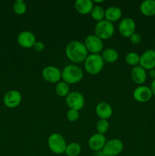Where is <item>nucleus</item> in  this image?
Returning a JSON list of instances; mask_svg holds the SVG:
<instances>
[{
    "label": "nucleus",
    "instance_id": "1",
    "mask_svg": "<svg viewBox=\"0 0 155 156\" xmlns=\"http://www.w3.org/2000/svg\"><path fill=\"white\" fill-rule=\"evenodd\" d=\"M65 52L67 58L74 64L84 62L88 56V52L84 43L78 41H72L68 43Z\"/></svg>",
    "mask_w": 155,
    "mask_h": 156
},
{
    "label": "nucleus",
    "instance_id": "2",
    "mask_svg": "<svg viewBox=\"0 0 155 156\" xmlns=\"http://www.w3.org/2000/svg\"><path fill=\"white\" fill-rule=\"evenodd\" d=\"M84 72L81 67L76 64L65 66L62 70V79L68 85L78 83L83 79Z\"/></svg>",
    "mask_w": 155,
    "mask_h": 156
},
{
    "label": "nucleus",
    "instance_id": "3",
    "mask_svg": "<svg viewBox=\"0 0 155 156\" xmlns=\"http://www.w3.org/2000/svg\"><path fill=\"white\" fill-rule=\"evenodd\" d=\"M104 64L101 54H88L84 62V68L87 73L95 76L103 70Z\"/></svg>",
    "mask_w": 155,
    "mask_h": 156
},
{
    "label": "nucleus",
    "instance_id": "4",
    "mask_svg": "<svg viewBox=\"0 0 155 156\" xmlns=\"http://www.w3.org/2000/svg\"><path fill=\"white\" fill-rule=\"evenodd\" d=\"M47 145L53 153L56 155H61L65 153L67 143L63 136L58 133H53L50 134L47 140Z\"/></svg>",
    "mask_w": 155,
    "mask_h": 156
},
{
    "label": "nucleus",
    "instance_id": "5",
    "mask_svg": "<svg viewBox=\"0 0 155 156\" xmlns=\"http://www.w3.org/2000/svg\"><path fill=\"white\" fill-rule=\"evenodd\" d=\"M114 33L115 27L113 24L105 19L97 22L94 27V34L100 38L102 41L110 39L113 36Z\"/></svg>",
    "mask_w": 155,
    "mask_h": 156
},
{
    "label": "nucleus",
    "instance_id": "6",
    "mask_svg": "<svg viewBox=\"0 0 155 156\" xmlns=\"http://www.w3.org/2000/svg\"><path fill=\"white\" fill-rule=\"evenodd\" d=\"M65 103L69 109L79 111L84 106L85 99L81 93L74 91H71L65 98Z\"/></svg>",
    "mask_w": 155,
    "mask_h": 156
},
{
    "label": "nucleus",
    "instance_id": "7",
    "mask_svg": "<svg viewBox=\"0 0 155 156\" xmlns=\"http://www.w3.org/2000/svg\"><path fill=\"white\" fill-rule=\"evenodd\" d=\"M85 47L90 54H100L103 50V42L95 34H90L84 40Z\"/></svg>",
    "mask_w": 155,
    "mask_h": 156
},
{
    "label": "nucleus",
    "instance_id": "8",
    "mask_svg": "<svg viewBox=\"0 0 155 156\" xmlns=\"http://www.w3.org/2000/svg\"><path fill=\"white\" fill-rule=\"evenodd\" d=\"M124 145L122 142L119 139H111L106 141L103 152L106 156H117L123 150Z\"/></svg>",
    "mask_w": 155,
    "mask_h": 156
},
{
    "label": "nucleus",
    "instance_id": "9",
    "mask_svg": "<svg viewBox=\"0 0 155 156\" xmlns=\"http://www.w3.org/2000/svg\"><path fill=\"white\" fill-rule=\"evenodd\" d=\"M42 77L49 83L57 84L62 79V71L54 66H47L43 69Z\"/></svg>",
    "mask_w": 155,
    "mask_h": 156
},
{
    "label": "nucleus",
    "instance_id": "10",
    "mask_svg": "<svg viewBox=\"0 0 155 156\" xmlns=\"http://www.w3.org/2000/svg\"><path fill=\"white\" fill-rule=\"evenodd\" d=\"M136 30V24L131 18H125L120 21L118 25V30L124 37H130Z\"/></svg>",
    "mask_w": 155,
    "mask_h": 156
},
{
    "label": "nucleus",
    "instance_id": "11",
    "mask_svg": "<svg viewBox=\"0 0 155 156\" xmlns=\"http://www.w3.org/2000/svg\"><path fill=\"white\" fill-rule=\"evenodd\" d=\"M139 66L146 71L155 69V50L148 49L143 52L140 55Z\"/></svg>",
    "mask_w": 155,
    "mask_h": 156
},
{
    "label": "nucleus",
    "instance_id": "12",
    "mask_svg": "<svg viewBox=\"0 0 155 156\" xmlns=\"http://www.w3.org/2000/svg\"><path fill=\"white\" fill-rule=\"evenodd\" d=\"M22 101V95L18 90H10L5 93L3 98V103L8 108H15L20 105Z\"/></svg>",
    "mask_w": 155,
    "mask_h": 156
},
{
    "label": "nucleus",
    "instance_id": "13",
    "mask_svg": "<svg viewBox=\"0 0 155 156\" xmlns=\"http://www.w3.org/2000/svg\"><path fill=\"white\" fill-rule=\"evenodd\" d=\"M133 98L139 103H146L153 97V94L150 87L146 85H138L135 88L132 93Z\"/></svg>",
    "mask_w": 155,
    "mask_h": 156
},
{
    "label": "nucleus",
    "instance_id": "14",
    "mask_svg": "<svg viewBox=\"0 0 155 156\" xmlns=\"http://www.w3.org/2000/svg\"><path fill=\"white\" fill-rule=\"evenodd\" d=\"M18 44L23 48H32L36 42V37L34 34L29 30H23L18 34L17 37Z\"/></svg>",
    "mask_w": 155,
    "mask_h": 156
},
{
    "label": "nucleus",
    "instance_id": "15",
    "mask_svg": "<svg viewBox=\"0 0 155 156\" xmlns=\"http://www.w3.org/2000/svg\"><path fill=\"white\" fill-rule=\"evenodd\" d=\"M106 143V137L104 135L100 133H95L90 137L88 140V146L94 152L103 150Z\"/></svg>",
    "mask_w": 155,
    "mask_h": 156
},
{
    "label": "nucleus",
    "instance_id": "16",
    "mask_svg": "<svg viewBox=\"0 0 155 156\" xmlns=\"http://www.w3.org/2000/svg\"><path fill=\"white\" fill-rule=\"evenodd\" d=\"M95 113L97 117L103 120H108L112 115V108L109 104L107 102L101 101L99 102L95 108Z\"/></svg>",
    "mask_w": 155,
    "mask_h": 156
},
{
    "label": "nucleus",
    "instance_id": "17",
    "mask_svg": "<svg viewBox=\"0 0 155 156\" xmlns=\"http://www.w3.org/2000/svg\"><path fill=\"white\" fill-rule=\"evenodd\" d=\"M147 71L140 66H137L132 69L131 78H132V80L137 85H142L147 80Z\"/></svg>",
    "mask_w": 155,
    "mask_h": 156
},
{
    "label": "nucleus",
    "instance_id": "18",
    "mask_svg": "<svg viewBox=\"0 0 155 156\" xmlns=\"http://www.w3.org/2000/svg\"><path fill=\"white\" fill-rule=\"evenodd\" d=\"M94 6V3L91 0H77L74 2V9L78 13L86 15L91 14V10Z\"/></svg>",
    "mask_w": 155,
    "mask_h": 156
},
{
    "label": "nucleus",
    "instance_id": "19",
    "mask_svg": "<svg viewBox=\"0 0 155 156\" xmlns=\"http://www.w3.org/2000/svg\"><path fill=\"white\" fill-rule=\"evenodd\" d=\"M122 15V10L117 6H110L105 10V20L111 23L119 21Z\"/></svg>",
    "mask_w": 155,
    "mask_h": 156
},
{
    "label": "nucleus",
    "instance_id": "20",
    "mask_svg": "<svg viewBox=\"0 0 155 156\" xmlns=\"http://www.w3.org/2000/svg\"><path fill=\"white\" fill-rule=\"evenodd\" d=\"M140 12L147 17L155 15V0H145L140 5Z\"/></svg>",
    "mask_w": 155,
    "mask_h": 156
},
{
    "label": "nucleus",
    "instance_id": "21",
    "mask_svg": "<svg viewBox=\"0 0 155 156\" xmlns=\"http://www.w3.org/2000/svg\"><path fill=\"white\" fill-rule=\"evenodd\" d=\"M104 62L107 63H114L119 59V53L117 50L113 48H106L102 51L101 54Z\"/></svg>",
    "mask_w": 155,
    "mask_h": 156
},
{
    "label": "nucleus",
    "instance_id": "22",
    "mask_svg": "<svg viewBox=\"0 0 155 156\" xmlns=\"http://www.w3.org/2000/svg\"><path fill=\"white\" fill-rule=\"evenodd\" d=\"M55 90H56V93L57 94V95L62 98H66L68 94L71 92L69 85L63 81H60L56 84Z\"/></svg>",
    "mask_w": 155,
    "mask_h": 156
},
{
    "label": "nucleus",
    "instance_id": "23",
    "mask_svg": "<svg viewBox=\"0 0 155 156\" xmlns=\"http://www.w3.org/2000/svg\"><path fill=\"white\" fill-rule=\"evenodd\" d=\"M81 152V146L78 143L67 144L65 153L67 156H78Z\"/></svg>",
    "mask_w": 155,
    "mask_h": 156
},
{
    "label": "nucleus",
    "instance_id": "24",
    "mask_svg": "<svg viewBox=\"0 0 155 156\" xmlns=\"http://www.w3.org/2000/svg\"><path fill=\"white\" fill-rule=\"evenodd\" d=\"M91 18L96 21L97 22L101 21L105 19V10L101 6L96 5L93 7L92 10L91 12Z\"/></svg>",
    "mask_w": 155,
    "mask_h": 156
},
{
    "label": "nucleus",
    "instance_id": "25",
    "mask_svg": "<svg viewBox=\"0 0 155 156\" xmlns=\"http://www.w3.org/2000/svg\"><path fill=\"white\" fill-rule=\"evenodd\" d=\"M125 60L129 66L132 67L137 66H139L140 55L135 52H130L126 54Z\"/></svg>",
    "mask_w": 155,
    "mask_h": 156
},
{
    "label": "nucleus",
    "instance_id": "26",
    "mask_svg": "<svg viewBox=\"0 0 155 156\" xmlns=\"http://www.w3.org/2000/svg\"><path fill=\"white\" fill-rule=\"evenodd\" d=\"M109 127V123L107 120H103V119H100L96 123V129H97V133L103 134L106 133L108 131Z\"/></svg>",
    "mask_w": 155,
    "mask_h": 156
},
{
    "label": "nucleus",
    "instance_id": "27",
    "mask_svg": "<svg viewBox=\"0 0 155 156\" xmlns=\"http://www.w3.org/2000/svg\"><path fill=\"white\" fill-rule=\"evenodd\" d=\"M13 11L16 15H22L27 12V5L23 1H16L13 4Z\"/></svg>",
    "mask_w": 155,
    "mask_h": 156
},
{
    "label": "nucleus",
    "instance_id": "28",
    "mask_svg": "<svg viewBox=\"0 0 155 156\" xmlns=\"http://www.w3.org/2000/svg\"><path fill=\"white\" fill-rule=\"evenodd\" d=\"M79 111H75V110H71L69 109L66 113V117L67 120L69 122H71V123H74V122L77 121L79 119Z\"/></svg>",
    "mask_w": 155,
    "mask_h": 156
},
{
    "label": "nucleus",
    "instance_id": "29",
    "mask_svg": "<svg viewBox=\"0 0 155 156\" xmlns=\"http://www.w3.org/2000/svg\"><path fill=\"white\" fill-rule=\"evenodd\" d=\"M129 41H130V42L132 43V44H134V45H138V44H139L141 42V34L135 32V33H134L133 34L129 37Z\"/></svg>",
    "mask_w": 155,
    "mask_h": 156
},
{
    "label": "nucleus",
    "instance_id": "30",
    "mask_svg": "<svg viewBox=\"0 0 155 156\" xmlns=\"http://www.w3.org/2000/svg\"><path fill=\"white\" fill-rule=\"evenodd\" d=\"M33 48L34 49V50L37 52H42L43 50L45 49V44H44L43 42L42 41H37L35 43L34 45H33Z\"/></svg>",
    "mask_w": 155,
    "mask_h": 156
},
{
    "label": "nucleus",
    "instance_id": "31",
    "mask_svg": "<svg viewBox=\"0 0 155 156\" xmlns=\"http://www.w3.org/2000/svg\"><path fill=\"white\" fill-rule=\"evenodd\" d=\"M147 76L152 79V80H154L155 79V69H152L148 70V73H147Z\"/></svg>",
    "mask_w": 155,
    "mask_h": 156
},
{
    "label": "nucleus",
    "instance_id": "32",
    "mask_svg": "<svg viewBox=\"0 0 155 156\" xmlns=\"http://www.w3.org/2000/svg\"><path fill=\"white\" fill-rule=\"evenodd\" d=\"M150 90H151L153 95L155 96V79L154 80H152L151 84H150Z\"/></svg>",
    "mask_w": 155,
    "mask_h": 156
},
{
    "label": "nucleus",
    "instance_id": "33",
    "mask_svg": "<svg viewBox=\"0 0 155 156\" xmlns=\"http://www.w3.org/2000/svg\"><path fill=\"white\" fill-rule=\"evenodd\" d=\"M93 156H106L104 155V153L103 152V151H97V152H94V155Z\"/></svg>",
    "mask_w": 155,
    "mask_h": 156
}]
</instances>
